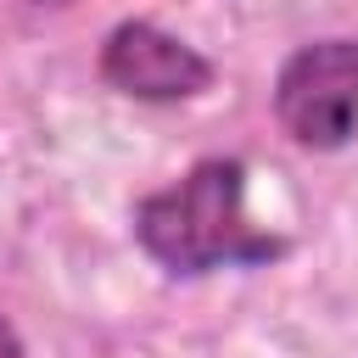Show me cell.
I'll return each mask as SVG.
<instances>
[{"mask_svg": "<svg viewBox=\"0 0 358 358\" xmlns=\"http://www.w3.org/2000/svg\"><path fill=\"white\" fill-rule=\"evenodd\" d=\"M268 106L296 151H347L358 140V34H324L296 45L274 73Z\"/></svg>", "mask_w": 358, "mask_h": 358, "instance_id": "cell-2", "label": "cell"}, {"mask_svg": "<svg viewBox=\"0 0 358 358\" xmlns=\"http://www.w3.org/2000/svg\"><path fill=\"white\" fill-rule=\"evenodd\" d=\"M0 358H28V341L17 336V324L0 313Z\"/></svg>", "mask_w": 358, "mask_h": 358, "instance_id": "cell-4", "label": "cell"}, {"mask_svg": "<svg viewBox=\"0 0 358 358\" xmlns=\"http://www.w3.org/2000/svg\"><path fill=\"white\" fill-rule=\"evenodd\" d=\"M34 6H73V0H34Z\"/></svg>", "mask_w": 358, "mask_h": 358, "instance_id": "cell-5", "label": "cell"}, {"mask_svg": "<svg viewBox=\"0 0 358 358\" xmlns=\"http://www.w3.org/2000/svg\"><path fill=\"white\" fill-rule=\"evenodd\" d=\"M129 235L168 280L274 268L291 252V235L263 229L246 213V162L235 151H207L179 179L145 190L129 207Z\"/></svg>", "mask_w": 358, "mask_h": 358, "instance_id": "cell-1", "label": "cell"}, {"mask_svg": "<svg viewBox=\"0 0 358 358\" xmlns=\"http://www.w3.org/2000/svg\"><path fill=\"white\" fill-rule=\"evenodd\" d=\"M95 78L140 106H179L218 84V62L151 17H123L95 50Z\"/></svg>", "mask_w": 358, "mask_h": 358, "instance_id": "cell-3", "label": "cell"}]
</instances>
